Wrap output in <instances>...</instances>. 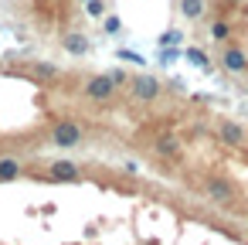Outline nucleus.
Instances as JSON below:
<instances>
[{
	"mask_svg": "<svg viewBox=\"0 0 248 245\" xmlns=\"http://www.w3.org/2000/svg\"><path fill=\"white\" fill-rule=\"evenodd\" d=\"M17 177H21V160L0 157V180H17Z\"/></svg>",
	"mask_w": 248,
	"mask_h": 245,
	"instance_id": "obj_10",
	"label": "nucleus"
},
{
	"mask_svg": "<svg viewBox=\"0 0 248 245\" xmlns=\"http://www.w3.org/2000/svg\"><path fill=\"white\" fill-rule=\"evenodd\" d=\"M109 75L116 79V85H123V82H129V79H126V72H119V68H116V72H109Z\"/></svg>",
	"mask_w": 248,
	"mask_h": 245,
	"instance_id": "obj_18",
	"label": "nucleus"
},
{
	"mask_svg": "<svg viewBox=\"0 0 248 245\" xmlns=\"http://www.w3.org/2000/svg\"><path fill=\"white\" fill-rule=\"evenodd\" d=\"M62 45H65L68 55H85V51H89V41H85V34H78V31H68V34L62 38Z\"/></svg>",
	"mask_w": 248,
	"mask_h": 245,
	"instance_id": "obj_7",
	"label": "nucleus"
},
{
	"mask_svg": "<svg viewBox=\"0 0 248 245\" xmlns=\"http://www.w3.org/2000/svg\"><path fill=\"white\" fill-rule=\"evenodd\" d=\"M89 17H106V0H85Z\"/></svg>",
	"mask_w": 248,
	"mask_h": 245,
	"instance_id": "obj_13",
	"label": "nucleus"
},
{
	"mask_svg": "<svg viewBox=\"0 0 248 245\" xmlns=\"http://www.w3.org/2000/svg\"><path fill=\"white\" fill-rule=\"evenodd\" d=\"M119 28H123L119 17H106V31H109V34H119Z\"/></svg>",
	"mask_w": 248,
	"mask_h": 245,
	"instance_id": "obj_16",
	"label": "nucleus"
},
{
	"mask_svg": "<svg viewBox=\"0 0 248 245\" xmlns=\"http://www.w3.org/2000/svg\"><path fill=\"white\" fill-rule=\"evenodd\" d=\"M119 58H123V62H143L136 51H119Z\"/></svg>",
	"mask_w": 248,
	"mask_h": 245,
	"instance_id": "obj_17",
	"label": "nucleus"
},
{
	"mask_svg": "<svg viewBox=\"0 0 248 245\" xmlns=\"http://www.w3.org/2000/svg\"><path fill=\"white\" fill-rule=\"evenodd\" d=\"M221 68L231 72V75L248 72V51L238 48V45H224V48H221Z\"/></svg>",
	"mask_w": 248,
	"mask_h": 245,
	"instance_id": "obj_3",
	"label": "nucleus"
},
{
	"mask_svg": "<svg viewBox=\"0 0 248 245\" xmlns=\"http://www.w3.org/2000/svg\"><path fill=\"white\" fill-rule=\"evenodd\" d=\"M207 34H211V41H217V45H224V41L231 38V24H228V21H214Z\"/></svg>",
	"mask_w": 248,
	"mask_h": 245,
	"instance_id": "obj_12",
	"label": "nucleus"
},
{
	"mask_svg": "<svg viewBox=\"0 0 248 245\" xmlns=\"http://www.w3.org/2000/svg\"><path fill=\"white\" fill-rule=\"evenodd\" d=\"M82 136H85V133H82V126H78V123H72V119H62V123H55V126H51V143H55V147H65V150H68V147H78V143H82Z\"/></svg>",
	"mask_w": 248,
	"mask_h": 245,
	"instance_id": "obj_1",
	"label": "nucleus"
},
{
	"mask_svg": "<svg viewBox=\"0 0 248 245\" xmlns=\"http://www.w3.org/2000/svg\"><path fill=\"white\" fill-rule=\"evenodd\" d=\"M187 58H190L194 65H207V55H204L201 48H187Z\"/></svg>",
	"mask_w": 248,
	"mask_h": 245,
	"instance_id": "obj_14",
	"label": "nucleus"
},
{
	"mask_svg": "<svg viewBox=\"0 0 248 245\" xmlns=\"http://www.w3.org/2000/svg\"><path fill=\"white\" fill-rule=\"evenodd\" d=\"M156 153L160 157H180V140L177 136H160L156 140Z\"/></svg>",
	"mask_w": 248,
	"mask_h": 245,
	"instance_id": "obj_11",
	"label": "nucleus"
},
{
	"mask_svg": "<svg viewBox=\"0 0 248 245\" xmlns=\"http://www.w3.org/2000/svg\"><path fill=\"white\" fill-rule=\"evenodd\" d=\"M51 177L72 184V180H78V163H72V160H55V163H51Z\"/></svg>",
	"mask_w": 248,
	"mask_h": 245,
	"instance_id": "obj_6",
	"label": "nucleus"
},
{
	"mask_svg": "<svg viewBox=\"0 0 248 245\" xmlns=\"http://www.w3.org/2000/svg\"><path fill=\"white\" fill-rule=\"evenodd\" d=\"M34 75H41V79H55L58 68H55V65H34Z\"/></svg>",
	"mask_w": 248,
	"mask_h": 245,
	"instance_id": "obj_15",
	"label": "nucleus"
},
{
	"mask_svg": "<svg viewBox=\"0 0 248 245\" xmlns=\"http://www.w3.org/2000/svg\"><path fill=\"white\" fill-rule=\"evenodd\" d=\"M89 99H95V102H106V99H112L116 96V79L106 72V75H92L89 82H85V89H82Z\"/></svg>",
	"mask_w": 248,
	"mask_h": 245,
	"instance_id": "obj_2",
	"label": "nucleus"
},
{
	"mask_svg": "<svg viewBox=\"0 0 248 245\" xmlns=\"http://www.w3.org/2000/svg\"><path fill=\"white\" fill-rule=\"evenodd\" d=\"M217 136H221V143H228V147H241V143H245V126L234 123V119H221V123H217Z\"/></svg>",
	"mask_w": 248,
	"mask_h": 245,
	"instance_id": "obj_5",
	"label": "nucleus"
},
{
	"mask_svg": "<svg viewBox=\"0 0 248 245\" xmlns=\"http://www.w3.org/2000/svg\"><path fill=\"white\" fill-rule=\"evenodd\" d=\"M129 89H133V96H136L140 102H153V99H160V92H163V85H160L153 75H140V79H133Z\"/></svg>",
	"mask_w": 248,
	"mask_h": 245,
	"instance_id": "obj_4",
	"label": "nucleus"
},
{
	"mask_svg": "<svg viewBox=\"0 0 248 245\" xmlns=\"http://www.w3.org/2000/svg\"><path fill=\"white\" fill-rule=\"evenodd\" d=\"M204 11H207V0H180V14L187 21H201Z\"/></svg>",
	"mask_w": 248,
	"mask_h": 245,
	"instance_id": "obj_8",
	"label": "nucleus"
},
{
	"mask_svg": "<svg viewBox=\"0 0 248 245\" xmlns=\"http://www.w3.org/2000/svg\"><path fill=\"white\" fill-rule=\"evenodd\" d=\"M207 194H211L214 201H228L234 191H231V184H228V180H221V177H211V180H207Z\"/></svg>",
	"mask_w": 248,
	"mask_h": 245,
	"instance_id": "obj_9",
	"label": "nucleus"
},
{
	"mask_svg": "<svg viewBox=\"0 0 248 245\" xmlns=\"http://www.w3.org/2000/svg\"><path fill=\"white\" fill-rule=\"evenodd\" d=\"M228 7H241V4H248V0H224Z\"/></svg>",
	"mask_w": 248,
	"mask_h": 245,
	"instance_id": "obj_19",
	"label": "nucleus"
}]
</instances>
